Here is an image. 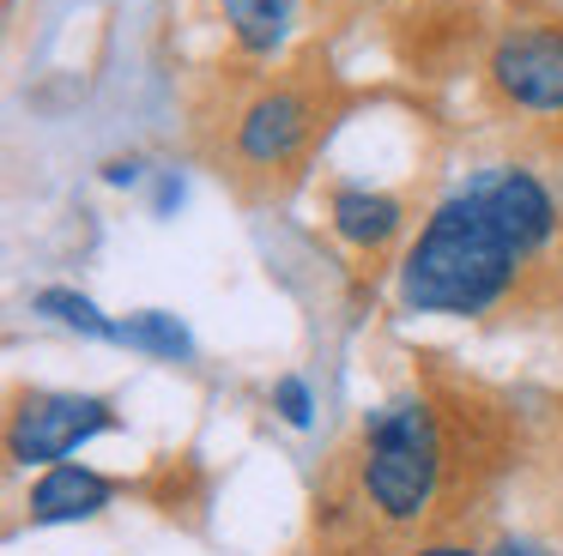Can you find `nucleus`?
Instances as JSON below:
<instances>
[{"mask_svg":"<svg viewBox=\"0 0 563 556\" xmlns=\"http://www.w3.org/2000/svg\"><path fill=\"white\" fill-rule=\"evenodd\" d=\"M521 248L503 236L473 188L449 193L400 260V302L412 314H485L509 290Z\"/></svg>","mask_w":563,"mask_h":556,"instance_id":"obj_1","label":"nucleus"},{"mask_svg":"<svg viewBox=\"0 0 563 556\" xmlns=\"http://www.w3.org/2000/svg\"><path fill=\"white\" fill-rule=\"evenodd\" d=\"M442 483V435L430 405L418 399H394V405L369 411L364 423V496L382 520L406 526L437 502Z\"/></svg>","mask_w":563,"mask_h":556,"instance_id":"obj_2","label":"nucleus"},{"mask_svg":"<svg viewBox=\"0 0 563 556\" xmlns=\"http://www.w3.org/2000/svg\"><path fill=\"white\" fill-rule=\"evenodd\" d=\"M110 423H115V411L98 393H37L13 411L7 447H13L19 466H62L79 442L103 435Z\"/></svg>","mask_w":563,"mask_h":556,"instance_id":"obj_3","label":"nucleus"},{"mask_svg":"<svg viewBox=\"0 0 563 556\" xmlns=\"http://www.w3.org/2000/svg\"><path fill=\"white\" fill-rule=\"evenodd\" d=\"M490 79L527 115H563V24H521L490 48Z\"/></svg>","mask_w":563,"mask_h":556,"instance_id":"obj_4","label":"nucleus"},{"mask_svg":"<svg viewBox=\"0 0 563 556\" xmlns=\"http://www.w3.org/2000/svg\"><path fill=\"white\" fill-rule=\"evenodd\" d=\"M309 133H316V103H309V91L273 85V91H261L255 103L243 109V121H236V157L255 164V169H279L303 152Z\"/></svg>","mask_w":563,"mask_h":556,"instance_id":"obj_5","label":"nucleus"},{"mask_svg":"<svg viewBox=\"0 0 563 556\" xmlns=\"http://www.w3.org/2000/svg\"><path fill=\"white\" fill-rule=\"evenodd\" d=\"M466 188L478 193V200L490 205V218L503 224V236L527 254H539L551 242V230H558V200H551V188L533 176V169H515V164H497V169H478Z\"/></svg>","mask_w":563,"mask_h":556,"instance_id":"obj_6","label":"nucleus"},{"mask_svg":"<svg viewBox=\"0 0 563 556\" xmlns=\"http://www.w3.org/2000/svg\"><path fill=\"white\" fill-rule=\"evenodd\" d=\"M115 483L103 478V471L91 466H49L37 478V490H31V520H43V526H62V520H91L98 508H110Z\"/></svg>","mask_w":563,"mask_h":556,"instance_id":"obj_7","label":"nucleus"},{"mask_svg":"<svg viewBox=\"0 0 563 556\" xmlns=\"http://www.w3.org/2000/svg\"><path fill=\"white\" fill-rule=\"evenodd\" d=\"M333 230L357 248H382L400 230V200L376 188H340L333 193Z\"/></svg>","mask_w":563,"mask_h":556,"instance_id":"obj_8","label":"nucleus"},{"mask_svg":"<svg viewBox=\"0 0 563 556\" xmlns=\"http://www.w3.org/2000/svg\"><path fill=\"white\" fill-rule=\"evenodd\" d=\"M219 7H224L231 36L249 55H273V48L285 43V31H291V19H297V0H219Z\"/></svg>","mask_w":563,"mask_h":556,"instance_id":"obj_9","label":"nucleus"},{"mask_svg":"<svg viewBox=\"0 0 563 556\" xmlns=\"http://www.w3.org/2000/svg\"><path fill=\"white\" fill-rule=\"evenodd\" d=\"M37 314H49V321L74 326V333H86V338H122V321H110V314L91 297H79V290H37Z\"/></svg>","mask_w":563,"mask_h":556,"instance_id":"obj_10","label":"nucleus"},{"mask_svg":"<svg viewBox=\"0 0 563 556\" xmlns=\"http://www.w3.org/2000/svg\"><path fill=\"white\" fill-rule=\"evenodd\" d=\"M122 345L152 351V357H188V351H195V338H188V326L176 321V314L146 309V314H134V321H122Z\"/></svg>","mask_w":563,"mask_h":556,"instance_id":"obj_11","label":"nucleus"},{"mask_svg":"<svg viewBox=\"0 0 563 556\" xmlns=\"http://www.w3.org/2000/svg\"><path fill=\"white\" fill-rule=\"evenodd\" d=\"M273 405H279L285 423H309V387L297 381V375H285V381L273 387Z\"/></svg>","mask_w":563,"mask_h":556,"instance_id":"obj_12","label":"nucleus"},{"mask_svg":"<svg viewBox=\"0 0 563 556\" xmlns=\"http://www.w3.org/2000/svg\"><path fill=\"white\" fill-rule=\"evenodd\" d=\"M490 556H551V551H539V544H527V538H503Z\"/></svg>","mask_w":563,"mask_h":556,"instance_id":"obj_13","label":"nucleus"},{"mask_svg":"<svg viewBox=\"0 0 563 556\" xmlns=\"http://www.w3.org/2000/svg\"><path fill=\"white\" fill-rule=\"evenodd\" d=\"M412 556H478V551H466V544H424V551H412Z\"/></svg>","mask_w":563,"mask_h":556,"instance_id":"obj_14","label":"nucleus"},{"mask_svg":"<svg viewBox=\"0 0 563 556\" xmlns=\"http://www.w3.org/2000/svg\"><path fill=\"white\" fill-rule=\"evenodd\" d=\"M103 176H110V181H134V176H140V164H134V157H128V164H122V157H115V164L103 169Z\"/></svg>","mask_w":563,"mask_h":556,"instance_id":"obj_15","label":"nucleus"}]
</instances>
